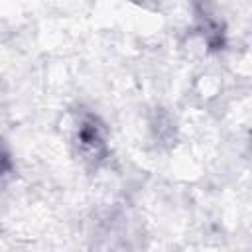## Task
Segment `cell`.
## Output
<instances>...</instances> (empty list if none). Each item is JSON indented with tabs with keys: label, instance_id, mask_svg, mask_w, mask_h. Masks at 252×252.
I'll return each instance as SVG.
<instances>
[{
	"label": "cell",
	"instance_id": "6da1fadb",
	"mask_svg": "<svg viewBox=\"0 0 252 252\" xmlns=\"http://www.w3.org/2000/svg\"><path fill=\"white\" fill-rule=\"evenodd\" d=\"M75 142L81 156L91 161L98 163L106 158L108 144H106V128L104 124L91 112H81L75 124Z\"/></svg>",
	"mask_w": 252,
	"mask_h": 252
},
{
	"label": "cell",
	"instance_id": "7a4b0ae2",
	"mask_svg": "<svg viewBox=\"0 0 252 252\" xmlns=\"http://www.w3.org/2000/svg\"><path fill=\"white\" fill-rule=\"evenodd\" d=\"M10 167H12L10 156H8V152L0 146V175H2V173H6V171H10Z\"/></svg>",
	"mask_w": 252,
	"mask_h": 252
},
{
	"label": "cell",
	"instance_id": "3957f363",
	"mask_svg": "<svg viewBox=\"0 0 252 252\" xmlns=\"http://www.w3.org/2000/svg\"><path fill=\"white\" fill-rule=\"evenodd\" d=\"M136 2H140V4H146V2H148V0H136Z\"/></svg>",
	"mask_w": 252,
	"mask_h": 252
}]
</instances>
